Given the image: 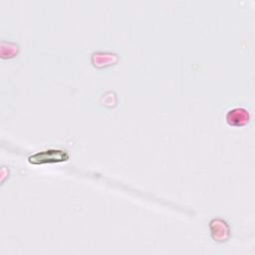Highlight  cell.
<instances>
[{
  "mask_svg": "<svg viewBox=\"0 0 255 255\" xmlns=\"http://www.w3.org/2000/svg\"><path fill=\"white\" fill-rule=\"evenodd\" d=\"M68 158L67 152L63 150H45L36 153L29 157L31 163H44V162H55L62 161Z\"/></svg>",
  "mask_w": 255,
  "mask_h": 255,
  "instance_id": "obj_1",
  "label": "cell"
}]
</instances>
